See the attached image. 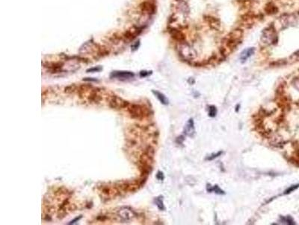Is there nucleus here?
Instances as JSON below:
<instances>
[{
  "label": "nucleus",
  "instance_id": "nucleus-1",
  "mask_svg": "<svg viewBox=\"0 0 299 225\" xmlns=\"http://www.w3.org/2000/svg\"><path fill=\"white\" fill-rule=\"evenodd\" d=\"M278 35L275 29L273 26H268L263 30L261 35V41L264 44L270 45L277 42Z\"/></svg>",
  "mask_w": 299,
  "mask_h": 225
},
{
  "label": "nucleus",
  "instance_id": "nucleus-2",
  "mask_svg": "<svg viewBox=\"0 0 299 225\" xmlns=\"http://www.w3.org/2000/svg\"><path fill=\"white\" fill-rule=\"evenodd\" d=\"M179 55L185 60H192L196 57V52L192 47L186 43L181 42L178 46Z\"/></svg>",
  "mask_w": 299,
  "mask_h": 225
},
{
  "label": "nucleus",
  "instance_id": "nucleus-3",
  "mask_svg": "<svg viewBox=\"0 0 299 225\" xmlns=\"http://www.w3.org/2000/svg\"><path fill=\"white\" fill-rule=\"evenodd\" d=\"M127 111L129 113V116L132 119H140L144 117V108L141 105L137 104H132L128 106Z\"/></svg>",
  "mask_w": 299,
  "mask_h": 225
},
{
  "label": "nucleus",
  "instance_id": "nucleus-4",
  "mask_svg": "<svg viewBox=\"0 0 299 225\" xmlns=\"http://www.w3.org/2000/svg\"><path fill=\"white\" fill-rule=\"evenodd\" d=\"M129 105V103L128 101H125L122 98L117 96V95H113L111 97L108 101V106L112 109H116V110H119V109H124L127 108L128 106Z\"/></svg>",
  "mask_w": 299,
  "mask_h": 225
},
{
  "label": "nucleus",
  "instance_id": "nucleus-5",
  "mask_svg": "<svg viewBox=\"0 0 299 225\" xmlns=\"http://www.w3.org/2000/svg\"><path fill=\"white\" fill-rule=\"evenodd\" d=\"M101 90L98 89H92L90 91V94L88 95V101L90 103L98 104L100 103L102 99V96L100 94Z\"/></svg>",
  "mask_w": 299,
  "mask_h": 225
},
{
  "label": "nucleus",
  "instance_id": "nucleus-6",
  "mask_svg": "<svg viewBox=\"0 0 299 225\" xmlns=\"http://www.w3.org/2000/svg\"><path fill=\"white\" fill-rule=\"evenodd\" d=\"M135 76V74L131 71H113L111 74V78H117V79H120V80H126V79H130L132 78Z\"/></svg>",
  "mask_w": 299,
  "mask_h": 225
},
{
  "label": "nucleus",
  "instance_id": "nucleus-7",
  "mask_svg": "<svg viewBox=\"0 0 299 225\" xmlns=\"http://www.w3.org/2000/svg\"><path fill=\"white\" fill-rule=\"evenodd\" d=\"M119 217L120 218L122 221H129L133 218L134 212L131 210H128L127 208H124V210H121L118 212Z\"/></svg>",
  "mask_w": 299,
  "mask_h": 225
},
{
  "label": "nucleus",
  "instance_id": "nucleus-8",
  "mask_svg": "<svg viewBox=\"0 0 299 225\" xmlns=\"http://www.w3.org/2000/svg\"><path fill=\"white\" fill-rule=\"evenodd\" d=\"M254 52L255 48H254V47H250V48L245 49V51L241 53V55H240V60H241V62H246V60L248 59L254 53Z\"/></svg>",
  "mask_w": 299,
  "mask_h": 225
},
{
  "label": "nucleus",
  "instance_id": "nucleus-9",
  "mask_svg": "<svg viewBox=\"0 0 299 225\" xmlns=\"http://www.w3.org/2000/svg\"><path fill=\"white\" fill-rule=\"evenodd\" d=\"M184 132L188 136H193L194 133H195V127H194V121L192 119H190L188 121L187 124H186L185 127V129H184Z\"/></svg>",
  "mask_w": 299,
  "mask_h": 225
},
{
  "label": "nucleus",
  "instance_id": "nucleus-10",
  "mask_svg": "<svg viewBox=\"0 0 299 225\" xmlns=\"http://www.w3.org/2000/svg\"><path fill=\"white\" fill-rule=\"evenodd\" d=\"M153 93L157 96V98L159 100V101H160L162 104H168V98H166V96H165V95H163V94L161 93V92H159L158 91H155V90H153Z\"/></svg>",
  "mask_w": 299,
  "mask_h": 225
},
{
  "label": "nucleus",
  "instance_id": "nucleus-11",
  "mask_svg": "<svg viewBox=\"0 0 299 225\" xmlns=\"http://www.w3.org/2000/svg\"><path fill=\"white\" fill-rule=\"evenodd\" d=\"M78 89H79V86H78L75 85V84H72V85H70L68 86H67V87L64 89V92H65L66 93L71 94L75 92H78Z\"/></svg>",
  "mask_w": 299,
  "mask_h": 225
},
{
  "label": "nucleus",
  "instance_id": "nucleus-12",
  "mask_svg": "<svg viewBox=\"0 0 299 225\" xmlns=\"http://www.w3.org/2000/svg\"><path fill=\"white\" fill-rule=\"evenodd\" d=\"M266 11L268 14H275L277 11H278V9H277L276 7H275V6H274L273 4H272V3H269V4L267 5L266 8Z\"/></svg>",
  "mask_w": 299,
  "mask_h": 225
},
{
  "label": "nucleus",
  "instance_id": "nucleus-13",
  "mask_svg": "<svg viewBox=\"0 0 299 225\" xmlns=\"http://www.w3.org/2000/svg\"><path fill=\"white\" fill-rule=\"evenodd\" d=\"M155 202H156V204L157 206H158V208L160 210H165V206L164 204H163V200H162V197H159L155 199Z\"/></svg>",
  "mask_w": 299,
  "mask_h": 225
},
{
  "label": "nucleus",
  "instance_id": "nucleus-14",
  "mask_svg": "<svg viewBox=\"0 0 299 225\" xmlns=\"http://www.w3.org/2000/svg\"><path fill=\"white\" fill-rule=\"evenodd\" d=\"M216 108L214 107V106H211L210 107H209V117H215V115H216Z\"/></svg>",
  "mask_w": 299,
  "mask_h": 225
},
{
  "label": "nucleus",
  "instance_id": "nucleus-15",
  "mask_svg": "<svg viewBox=\"0 0 299 225\" xmlns=\"http://www.w3.org/2000/svg\"><path fill=\"white\" fill-rule=\"evenodd\" d=\"M298 187H299V185H292V186H291V187H290V188H288L287 190L286 191L285 194H290V193H291L292 191H293L294 190H295V189L298 188Z\"/></svg>",
  "mask_w": 299,
  "mask_h": 225
},
{
  "label": "nucleus",
  "instance_id": "nucleus-16",
  "mask_svg": "<svg viewBox=\"0 0 299 225\" xmlns=\"http://www.w3.org/2000/svg\"><path fill=\"white\" fill-rule=\"evenodd\" d=\"M222 154V152H218V153H215V154H213L212 155H211L210 157H209L208 158H207V160H209V161H210V160H213L215 159V158L218 157L219 155H221Z\"/></svg>",
  "mask_w": 299,
  "mask_h": 225
},
{
  "label": "nucleus",
  "instance_id": "nucleus-17",
  "mask_svg": "<svg viewBox=\"0 0 299 225\" xmlns=\"http://www.w3.org/2000/svg\"><path fill=\"white\" fill-rule=\"evenodd\" d=\"M102 70V68L100 67H97V68H92L87 70V72H97Z\"/></svg>",
  "mask_w": 299,
  "mask_h": 225
},
{
  "label": "nucleus",
  "instance_id": "nucleus-18",
  "mask_svg": "<svg viewBox=\"0 0 299 225\" xmlns=\"http://www.w3.org/2000/svg\"><path fill=\"white\" fill-rule=\"evenodd\" d=\"M157 178L158 180H160V181H162L163 179H164V175H163V173H162V172H158V173H157Z\"/></svg>",
  "mask_w": 299,
  "mask_h": 225
},
{
  "label": "nucleus",
  "instance_id": "nucleus-19",
  "mask_svg": "<svg viewBox=\"0 0 299 225\" xmlns=\"http://www.w3.org/2000/svg\"><path fill=\"white\" fill-rule=\"evenodd\" d=\"M82 218V216H79V217L76 218L75 219H74V220H73V221H70V223H68V224H75V223H76V222H78V221H79V220L81 219Z\"/></svg>",
  "mask_w": 299,
  "mask_h": 225
},
{
  "label": "nucleus",
  "instance_id": "nucleus-20",
  "mask_svg": "<svg viewBox=\"0 0 299 225\" xmlns=\"http://www.w3.org/2000/svg\"><path fill=\"white\" fill-rule=\"evenodd\" d=\"M152 73V71H141V73H140V75H141V77H147V76L150 75V74Z\"/></svg>",
  "mask_w": 299,
  "mask_h": 225
},
{
  "label": "nucleus",
  "instance_id": "nucleus-21",
  "mask_svg": "<svg viewBox=\"0 0 299 225\" xmlns=\"http://www.w3.org/2000/svg\"><path fill=\"white\" fill-rule=\"evenodd\" d=\"M84 80H85V81H94V82L98 81L97 79H91V78H86V79H84Z\"/></svg>",
  "mask_w": 299,
  "mask_h": 225
},
{
  "label": "nucleus",
  "instance_id": "nucleus-22",
  "mask_svg": "<svg viewBox=\"0 0 299 225\" xmlns=\"http://www.w3.org/2000/svg\"><path fill=\"white\" fill-rule=\"evenodd\" d=\"M295 56H297V57H298V58H299V51H298L297 53H295Z\"/></svg>",
  "mask_w": 299,
  "mask_h": 225
}]
</instances>
